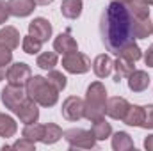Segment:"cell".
<instances>
[{"label": "cell", "mask_w": 153, "mask_h": 151, "mask_svg": "<svg viewBox=\"0 0 153 151\" xmlns=\"http://www.w3.org/2000/svg\"><path fill=\"white\" fill-rule=\"evenodd\" d=\"M25 91L30 100H34L39 107H53L59 101V91L48 82L46 76L34 75L25 85Z\"/></svg>", "instance_id": "cell-3"}, {"label": "cell", "mask_w": 153, "mask_h": 151, "mask_svg": "<svg viewBox=\"0 0 153 151\" xmlns=\"http://www.w3.org/2000/svg\"><path fill=\"white\" fill-rule=\"evenodd\" d=\"M105 105H107L105 85L100 80L89 84L85 91V100H84V117L91 123L105 117Z\"/></svg>", "instance_id": "cell-2"}, {"label": "cell", "mask_w": 153, "mask_h": 151, "mask_svg": "<svg viewBox=\"0 0 153 151\" xmlns=\"http://www.w3.org/2000/svg\"><path fill=\"white\" fill-rule=\"evenodd\" d=\"M144 148L148 151H153V135H148V137L144 139Z\"/></svg>", "instance_id": "cell-36"}, {"label": "cell", "mask_w": 153, "mask_h": 151, "mask_svg": "<svg viewBox=\"0 0 153 151\" xmlns=\"http://www.w3.org/2000/svg\"><path fill=\"white\" fill-rule=\"evenodd\" d=\"M32 71H30V66L25 64V62H14L7 68V82L11 85H18V87H25L27 82L30 80Z\"/></svg>", "instance_id": "cell-7"}, {"label": "cell", "mask_w": 153, "mask_h": 151, "mask_svg": "<svg viewBox=\"0 0 153 151\" xmlns=\"http://www.w3.org/2000/svg\"><path fill=\"white\" fill-rule=\"evenodd\" d=\"M114 70V61L111 59V55L107 53H102V55H96L94 61H93V71L98 78H107V76L112 73Z\"/></svg>", "instance_id": "cell-14"}, {"label": "cell", "mask_w": 153, "mask_h": 151, "mask_svg": "<svg viewBox=\"0 0 153 151\" xmlns=\"http://www.w3.org/2000/svg\"><path fill=\"white\" fill-rule=\"evenodd\" d=\"M53 50L61 55H68V53L78 52V43L75 41V38H71L70 32H64L53 39Z\"/></svg>", "instance_id": "cell-12"}, {"label": "cell", "mask_w": 153, "mask_h": 151, "mask_svg": "<svg viewBox=\"0 0 153 151\" xmlns=\"http://www.w3.org/2000/svg\"><path fill=\"white\" fill-rule=\"evenodd\" d=\"M119 57H123V59H126V61H130V62H137V61L143 57V50L139 48V44H137L135 41H130L128 44H125V46L121 48Z\"/></svg>", "instance_id": "cell-26"}, {"label": "cell", "mask_w": 153, "mask_h": 151, "mask_svg": "<svg viewBox=\"0 0 153 151\" xmlns=\"http://www.w3.org/2000/svg\"><path fill=\"white\" fill-rule=\"evenodd\" d=\"M57 62H59V57H57L55 50L53 52H43V53H39L38 59H36V66L41 68V70H45V71L53 70L57 66Z\"/></svg>", "instance_id": "cell-24"}, {"label": "cell", "mask_w": 153, "mask_h": 151, "mask_svg": "<svg viewBox=\"0 0 153 151\" xmlns=\"http://www.w3.org/2000/svg\"><path fill=\"white\" fill-rule=\"evenodd\" d=\"M143 117H144V107L141 105H130L128 110L123 117V123L128 124V126H139L143 124Z\"/></svg>", "instance_id": "cell-20"}, {"label": "cell", "mask_w": 153, "mask_h": 151, "mask_svg": "<svg viewBox=\"0 0 153 151\" xmlns=\"http://www.w3.org/2000/svg\"><path fill=\"white\" fill-rule=\"evenodd\" d=\"M29 34L32 38H36L41 43H46L48 39L52 38V23L46 18H34L29 23Z\"/></svg>", "instance_id": "cell-9"}, {"label": "cell", "mask_w": 153, "mask_h": 151, "mask_svg": "<svg viewBox=\"0 0 153 151\" xmlns=\"http://www.w3.org/2000/svg\"><path fill=\"white\" fill-rule=\"evenodd\" d=\"M20 32L18 29L11 27V25H5L0 29V43H4L5 46H9L11 50H16L20 46Z\"/></svg>", "instance_id": "cell-17"}, {"label": "cell", "mask_w": 153, "mask_h": 151, "mask_svg": "<svg viewBox=\"0 0 153 151\" xmlns=\"http://www.w3.org/2000/svg\"><path fill=\"white\" fill-rule=\"evenodd\" d=\"M62 68L71 75H84L91 70V61L85 53L73 52L62 57Z\"/></svg>", "instance_id": "cell-6"}, {"label": "cell", "mask_w": 153, "mask_h": 151, "mask_svg": "<svg viewBox=\"0 0 153 151\" xmlns=\"http://www.w3.org/2000/svg\"><path fill=\"white\" fill-rule=\"evenodd\" d=\"M48 82L61 93V91H64L66 89V85H68V78H66V75H62L61 71H57V70H50L48 71Z\"/></svg>", "instance_id": "cell-30"}, {"label": "cell", "mask_w": 153, "mask_h": 151, "mask_svg": "<svg viewBox=\"0 0 153 151\" xmlns=\"http://www.w3.org/2000/svg\"><path fill=\"white\" fill-rule=\"evenodd\" d=\"M134 64L135 62H130V61H126V59L117 55V59L114 61V82H121L123 78H128L130 73L135 70Z\"/></svg>", "instance_id": "cell-19"}, {"label": "cell", "mask_w": 153, "mask_h": 151, "mask_svg": "<svg viewBox=\"0 0 153 151\" xmlns=\"http://www.w3.org/2000/svg\"><path fill=\"white\" fill-rule=\"evenodd\" d=\"M130 103L123 98V96H112L107 100V105H105V114L111 117V119H116V121H123L125 114L128 110Z\"/></svg>", "instance_id": "cell-10"}, {"label": "cell", "mask_w": 153, "mask_h": 151, "mask_svg": "<svg viewBox=\"0 0 153 151\" xmlns=\"http://www.w3.org/2000/svg\"><path fill=\"white\" fill-rule=\"evenodd\" d=\"M64 141L68 142V146L71 150H93L96 148V139L93 135L91 130H84V128H71L66 130L62 133Z\"/></svg>", "instance_id": "cell-4"}, {"label": "cell", "mask_w": 153, "mask_h": 151, "mask_svg": "<svg viewBox=\"0 0 153 151\" xmlns=\"http://www.w3.org/2000/svg\"><path fill=\"white\" fill-rule=\"evenodd\" d=\"M100 36L105 48L114 55H119L121 48L135 39L132 27V14L126 5L112 0L105 7L100 18Z\"/></svg>", "instance_id": "cell-1"}, {"label": "cell", "mask_w": 153, "mask_h": 151, "mask_svg": "<svg viewBox=\"0 0 153 151\" xmlns=\"http://www.w3.org/2000/svg\"><path fill=\"white\" fill-rule=\"evenodd\" d=\"M141 128H144V130H153V105H146V107H144V117H143Z\"/></svg>", "instance_id": "cell-33"}, {"label": "cell", "mask_w": 153, "mask_h": 151, "mask_svg": "<svg viewBox=\"0 0 153 151\" xmlns=\"http://www.w3.org/2000/svg\"><path fill=\"white\" fill-rule=\"evenodd\" d=\"M150 85V75L144 70H134L128 76V89L134 93H143Z\"/></svg>", "instance_id": "cell-15"}, {"label": "cell", "mask_w": 153, "mask_h": 151, "mask_svg": "<svg viewBox=\"0 0 153 151\" xmlns=\"http://www.w3.org/2000/svg\"><path fill=\"white\" fill-rule=\"evenodd\" d=\"M62 139V128L55 123H46L45 124V137L41 142L45 144H55Z\"/></svg>", "instance_id": "cell-25"}, {"label": "cell", "mask_w": 153, "mask_h": 151, "mask_svg": "<svg viewBox=\"0 0 153 151\" xmlns=\"http://www.w3.org/2000/svg\"><path fill=\"white\" fill-rule=\"evenodd\" d=\"M18 119L23 123V124H32V123H38L39 119V109H38V103L34 100H27L20 109H18Z\"/></svg>", "instance_id": "cell-13"}, {"label": "cell", "mask_w": 153, "mask_h": 151, "mask_svg": "<svg viewBox=\"0 0 153 151\" xmlns=\"http://www.w3.org/2000/svg\"><path fill=\"white\" fill-rule=\"evenodd\" d=\"M114 2H119V4H123V5H128L132 0H114Z\"/></svg>", "instance_id": "cell-39"}, {"label": "cell", "mask_w": 153, "mask_h": 151, "mask_svg": "<svg viewBox=\"0 0 153 151\" xmlns=\"http://www.w3.org/2000/svg\"><path fill=\"white\" fill-rule=\"evenodd\" d=\"M0 100H2V103H4L5 109H9L13 114H16L18 109L29 100V94H27V91H25L23 87L7 84V85L2 89V93H0Z\"/></svg>", "instance_id": "cell-5"}, {"label": "cell", "mask_w": 153, "mask_h": 151, "mask_svg": "<svg viewBox=\"0 0 153 151\" xmlns=\"http://www.w3.org/2000/svg\"><path fill=\"white\" fill-rule=\"evenodd\" d=\"M11 148H13V150H20V151H32V150H36V142H34V141H29V139H25V137H22V139H18Z\"/></svg>", "instance_id": "cell-32"}, {"label": "cell", "mask_w": 153, "mask_h": 151, "mask_svg": "<svg viewBox=\"0 0 153 151\" xmlns=\"http://www.w3.org/2000/svg\"><path fill=\"white\" fill-rule=\"evenodd\" d=\"M132 27H134V38L135 39H146L153 34V23L148 18H132Z\"/></svg>", "instance_id": "cell-16"}, {"label": "cell", "mask_w": 153, "mask_h": 151, "mask_svg": "<svg viewBox=\"0 0 153 151\" xmlns=\"http://www.w3.org/2000/svg\"><path fill=\"white\" fill-rule=\"evenodd\" d=\"M91 132H93L96 141H105V139H109L112 135V126H111V123L105 121V117H102L98 121H93Z\"/></svg>", "instance_id": "cell-22"}, {"label": "cell", "mask_w": 153, "mask_h": 151, "mask_svg": "<svg viewBox=\"0 0 153 151\" xmlns=\"http://www.w3.org/2000/svg\"><path fill=\"white\" fill-rule=\"evenodd\" d=\"M7 7L11 16L16 18H27L34 13L36 9V2L34 0H7Z\"/></svg>", "instance_id": "cell-11"}, {"label": "cell", "mask_w": 153, "mask_h": 151, "mask_svg": "<svg viewBox=\"0 0 153 151\" xmlns=\"http://www.w3.org/2000/svg\"><path fill=\"white\" fill-rule=\"evenodd\" d=\"M9 16H11V13H9V7H7V2L0 0V25L7 23Z\"/></svg>", "instance_id": "cell-34"}, {"label": "cell", "mask_w": 153, "mask_h": 151, "mask_svg": "<svg viewBox=\"0 0 153 151\" xmlns=\"http://www.w3.org/2000/svg\"><path fill=\"white\" fill-rule=\"evenodd\" d=\"M16 132H18V124H16V121H14L11 115L0 112V137H4V139H11V137H14Z\"/></svg>", "instance_id": "cell-23"}, {"label": "cell", "mask_w": 153, "mask_h": 151, "mask_svg": "<svg viewBox=\"0 0 153 151\" xmlns=\"http://www.w3.org/2000/svg\"><path fill=\"white\" fill-rule=\"evenodd\" d=\"M82 9H84L82 0H62V4H61V13H62V16L68 18V20H76V18H80Z\"/></svg>", "instance_id": "cell-18"}, {"label": "cell", "mask_w": 153, "mask_h": 151, "mask_svg": "<svg viewBox=\"0 0 153 151\" xmlns=\"http://www.w3.org/2000/svg\"><path fill=\"white\" fill-rule=\"evenodd\" d=\"M41 46H43V43L38 41L36 38H32L30 34L22 39V48H23V52L29 53V55H38L39 52H41Z\"/></svg>", "instance_id": "cell-29"}, {"label": "cell", "mask_w": 153, "mask_h": 151, "mask_svg": "<svg viewBox=\"0 0 153 151\" xmlns=\"http://www.w3.org/2000/svg\"><path fill=\"white\" fill-rule=\"evenodd\" d=\"M143 2H144L146 5H153V0H143Z\"/></svg>", "instance_id": "cell-40"}, {"label": "cell", "mask_w": 153, "mask_h": 151, "mask_svg": "<svg viewBox=\"0 0 153 151\" xmlns=\"http://www.w3.org/2000/svg\"><path fill=\"white\" fill-rule=\"evenodd\" d=\"M5 76H7V70H5V66H0V82H2Z\"/></svg>", "instance_id": "cell-38"}, {"label": "cell", "mask_w": 153, "mask_h": 151, "mask_svg": "<svg viewBox=\"0 0 153 151\" xmlns=\"http://www.w3.org/2000/svg\"><path fill=\"white\" fill-rule=\"evenodd\" d=\"M128 11L132 14V18H148L150 16V5H146L143 0H132L128 5Z\"/></svg>", "instance_id": "cell-28"}, {"label": "cell", "mask_w": 153, "mask_h": 151, "mask_svg": "<svg viewBox=\"0 0 153 151\" xmlns=\"http://www.w3.org/2000/svg\"><path fill=\"white\" fill-rule=\"evenodd\" d=\"M144 64L148 68H153V44L148 46V50L144 52Z\"/></svg>", "instance_id": "cell-35"}, {"label": "cell", "mask_w": 153, "mask_h": 151, "mask_svg": "<svg viewBox=\"0 0 153 151\" xmlns=\"http://www.w3.org/2000/svg\"><path fill=\"white\" fill-rule=\"evenodd\" d=\"M13 62V50L0 43V66H9Z\"/></svg>", "instance_id": "cell-31"}, {"label": "cell", "mask_w": 153, "mask_h": 151, "mask_svg": "<svg viewBox=\"0 0 153 151\" xmlns=\"http://www.w3.org/2000/svg\"><path fill=\"white\" fill-rule=\"evenodd\" d=\"M112 150L114 151H130L135 150L134 141L130 137V133L126 132H116L112 135Z\"/></svg>", "instance_id": "cell-21"}, {"label": "cell", "mask_w": 153, "mask_h": 151, "mask_svg": "<svg viewBox=\"0 0 153 151\" xmlns=\"http://www.w3.org/2000/svg\"><path fill=\"white\" fill-rule=\"evenodd\" d=\"M36 2V5H50L53 0H34Z\"/></svg>", "instance_id": "cell-37"}, {"label": "cell", "mask_w": 153, "mask_h": 151, "mask_svg": "<svg viewBox=\"0 0 153 151\" xmlns=\"http://www.w3.org/2000/svg\"><path fill=\"white\" fill-rule=\"evenodd\" d=\"M61 114L68 121H80L84 117V100L78 96H68L62 101Z\"/></svg>", "instance_id": "cell-8"}, {"label": "cell", "mask_w": 153, "mask_h": 151, "mask_svg": "<svg viewBox=\"0 0 153 151\" xmlns=\"http://www.w3.org/2000/svg\"><path fill=\"white\" fill-rule=\"evenodd\" d=\"M22 135H23L25 139H29V141H34V142L43 141V137H45V124H38V123L25 124Z\"/></svg>", "instance_id": "cell-27"}]
</instances>
